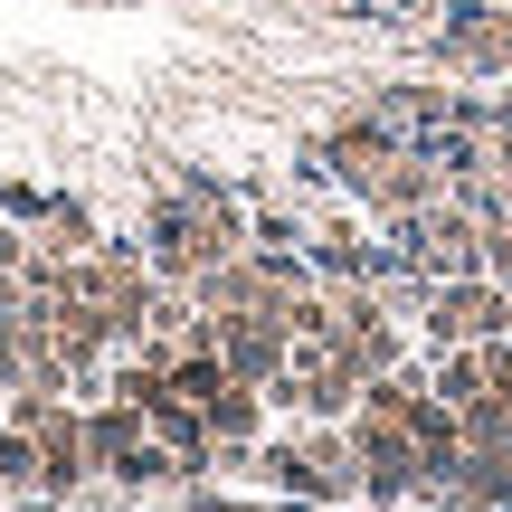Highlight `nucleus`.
Listing matches in <instances>:
<instances>
[{
  "mask_svg": "<svg viewBox=\"0 0 512 512\" xmlns=\"http://www.w3.org/2000/svg\"><path fill=\"white\" fill-rule=\"evenodd\" d=\"M351 200H361V219H380V228H389V219H418L427 200H446V171L427 162L418 143H408V152H389V162L370 171V181L351 190Z\"/></svg>",
  "mask_w": 512,
  "mask_h": 512,
  "instance_id": "nucleus-5",
  "label": "nucleus"
},
{
  "mask_svg": "<svg viewBox=\"0 0 512 512\" xmlns=\"http://www.w3.org/2000/svg\"><path fill=\"white\" fill-rule=\"evenodd\" d=\"M512 332V294L494 275H446L418 294V351H456V342H494Z\"/></svg>",
  "mask_w": 512,
  "mask_h": 512,
  "instance_id": "nucleus-3",
  "label": "nucleus"
},
{
  "mask_svg": "<svg viewBox=\"0 0 512 512\" xmlns=\"http://www.w3.org/2000/svg\"><path fill=\"white\" fill-rule=\"evenodd\" d=\"M484 342H456V351H427V399H446V408H465V399H484Z\"/></svg>",
  "mask_w": 512,
  "mask_h": 512,
  "instance_id": "nucleus-11",
  "label": "nucleus"
},
{
  "mask_svg": "<svg viewBox=\"0 0 512 512\" xmlns=\"http://www.w3.org/2000/svg\"><path fill=\"white\" fill-rule=\"evenodd\" d=\"M351 446H361V494L370 503H399V494H427V456L408 427L389 418H351Z\"/></svg>",
  "mask_w": 512,
  "mask_h": 512,
  "instance_id": "nucleus-4",
  "label": "nucleus"
},
{
  "mask_svg": "<svg viewBox=\"0 0 512 512\" xmlns=\"http://www.w3.org/2000/svg\"><path fill=\"white\" fill-rule=\"evenodd\" d=\"M162 380H171V399H190V408H200V399H219V389H228V361H219V351H181Z\"/></svg>",
  "mask_w": 512,
  "mask_h": 512,
  "instance_id": "nucleus-13",
  "label": "nucleus"
},
{
  "mask_svg": "<svg viewBox=\"0 0 512 512\" xmlns=\"http://www.w3.org/2000/svg\"><path fill=\"white\" fill-rule=\"evenodd\" d=\"M304 256H313V275H323V285H380V275H389V247H370L361 219H313Z\"/></svg>",
  "mask_w": 512,
  "mask_h": 512,
  "instance_id": "nucleus-7",
  "label": "nucleus"
},
{
  "mask_svg": "<svg viewBox=\"0 0 512 512\" xmlns=\"http://www.w3.org/2000/svg\"><path fill=\"white\" fill-rule=\"evenodd\" d=\"M456 418H465V456L512 465V389H484V399H465Z\"/></svg>",
  "mask_w": 512,
  "mask_h": 512,
  "instance_id": "nucleus-12",
  "label": "nucleus"
},
{
  "mask_svg": "<svg viewBox=\"0 0 512 512\" xmlns=\"http://www.w3.org/2000/svg\"><path fill=\"white\" fill-rule=\"evenodd\" d=\"M0 484H38V437L29 427H0Z\"/></svg>",
  "mask_w": 512,
  "mask_h": 512,
  "instance_id": "nucleus-15",
  "label": "nucleus"
},
{
  "mask_svg": "<svg viewBox=\"0 0 512 512\" xmlns=\"http://www.w3.org/2000/svg\"><path fill=\"white\" fill-rule=\"evenodd\" d=\"M152 427H143V408H124V399H105V408H86V456L105 465V475H124L133 465V446H143Z\"/></svg>",
  "mask_w": 512,
  "mask_h": 512,
  "instance_id": "nucleus-9",
  "label": "nucleus"
},
{
  "mask_svg": "<svg viewBox=\"0 0 512 512\" xmlns=\"http://www.w3.org/2000/svg\"><path fill=\"white\" fill-rule=\"evenodd\" d=\"M313 143H323V162H332V181H342V190H361L370 171L389 162V152H408V133L389 124L380 105H361V114H342V124H323V133H313Z\"/></svg>",
  "mask_w": 512,
  "mask_h": 512,
  "instance_id": "nucleus-6",
  "label": "nucleus"
},
{
  "mask_svg": "<svg viewBox=\"0 0 512 512\" xmlns=\"http://www.w3.org/2000/svg\"><path fill=\"white\" fill-rule=\"evenodd\" d=\"M332 351H342L361 380H380V370L418 361V342H408V313L389 304V285H332Z\"/></svg>",
  "mask_w": 512,
  "mask_h": 512,
  "instance_id": "nucleus-2",
  "label": "nucleus"
},
{
  "mask_svg": "<svg viewBox=\"0 0 512 512\" xmlns=\"http://www.w3.org/2000/svg\"><path fill=\"white\" fill-rule=\"evenodd\" d=\"M389 266L427 275V285H446V275H484V219L465 200H427L418 219H389Z\"/></svg>",
  "mask_w": 512,
  "mask_h": 512,
  "instance_id": "nucleus-1",
  "label": "nucleus"
},
{
  "mask_svg": "<svg viewBox=\"0 0 512 512\" xmlns=\"http://www.w3.org/2000/svg\"><path fill=\"white\" fill-rule=\"evenodd\" d=\"M86 408H57L48 427H38V484L48 494H67V484H86Z\"/></svg>",
  "mask_w": 512,
  "mask_h": 512,
  "instance_id": "nucleus-8",
  "label": "nucleus"
},
{
  "mask_svg": "<svg viewBox=\"0 0 512 512\" xmlns=\"http://www.w3.org/2000/svg\"><path fill=\"white\" fill-rule=\"evenodd\" d=\"M256 475H266L275 484V494H294V503H332V484H323V465H313L304 456V446H294V437H256Z\"/></svg>",
  "mask_w": 512,
  "mask_h": 512,
  "instance_id": "nucleus-10",
  "label": "nucleus"
},
{
  "mask_svg": "<svg viewBox=\"0 0 512 512\" xmlns=\"http://www.w3.org/2000/svg\"><path fill=\"white\" fill-rule=\"evenodd\" d=\"M304 238H313V228L294 219V209H256V219H247V247L256 256H304Z\"/></svg>",
  "mask_w": 512,
  "mask_h": 512,
  "instance_id": "nucleus-14",
  "label": "nucleus"
}]
</instances>
